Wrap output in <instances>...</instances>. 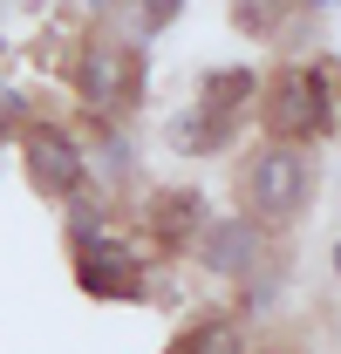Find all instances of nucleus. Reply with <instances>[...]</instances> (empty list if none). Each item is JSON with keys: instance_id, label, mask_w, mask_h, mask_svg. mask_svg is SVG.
<instances>
[{"instance_id": "nucleus-1", "label": "nucleus", "mask_w": 341, "mask_h": 354, "mask_svg": "<svg viewBox=\"0 0 341 354\" xmlns=\"http://www.w3.org/2000/svg\"><path fill=\"white\" fill-rule=\"evenodd\" d=\"M314 150L307 143H259L239 157L232 177V198H239V218H253L259 232H280L314 205Z\"/></svg>"}, {"instance_id": "nucleus-2", "label": "nucleus", "mask_w": 341, "mask_h": 354, "mask_svg": "<svg viewBox=\"0 0 341 354\" xmlns=\"http://www.w3.org/2000/svg\"><path fill=\"white\" fill-rule=\"evenodd\" d=\"M259 130L266 143H321L341 130V95L328 62H287L273 82H259Z\"/></svg>"}, {"instance_id": "nucleus-3", "label": "nucleus", "mask_w": 341, "mask_h": 354, "mask_svg": "<svg viewBox=\"0 0 341 354\" xmlns=\"http://www.w3.org/2000/svg\"><path fill=\"white\" fill-rule=\"evenodd\" d=\"M21 171L28 184L42 191V198H69V191H82L89 184V150L76 130H62V123H48V116H28L21 123Z\"/></svg>"}, {"instance_id": "nucleus-4", "label": "nucleus", "mask_w": 341, "mask_h": 354, "mask_svg": "<svg viewBox=\"0 0 341 354\" xmlns=\"http://www.w3.org/2000/svg\"><path fill=\"white\" fill-rule=\"evenodd\" d=\"M69 82H76V95L89 102V116H116V109H130L137 102V62H130L116 41H89L76 62H69Z\"/></svg>"}, {"instance_id": "nucleus-5", "label": "nucleus", "mask_w": 341, "mask_h": 354, "mask_svg": "<svg viewBox=\"0 0 341 354\" xmlns=\"http://www.w3.org/2000/svg\"><path fill=\"white\" fill-rule=\"evenodd\" d=\"M273 232H259L253 218H212L198 239H191V259H198V272H212V279H246L273 245H266Z\"/></svg>"}, {"instance_id": "nucleus-6", "label": "nucleus", "mask_w": 341, "mask_h": 354, "mask_svg": "<svg viewBox=\"0 0 341 354\" xmlns=\"http://www.w3.org/2000/svg\"><path fill=\"white\" fill-rule=\"evenodd\" d=\"M76 286H82L89 300H143V266L130 252L123 239H89L76 245Z\"/></svg>"}, {"instance_id": "nucleus-7", "label": "nucleus", "mask_w": 341, "mask_h": 354, "mask_svg": "<svg viewBox=\"0 0 341 354\" xmlns=\"http://www.w3.org/2000/svg\"><path fill=\"white\" fill-rule=\"evenodd\" d=\"M143 225H150V239H157L164 252H184V245L212 225V205H205L198 184H157V191L143 198Z\"/></svg>"}, {"instance_id": "nucleus-8", "label": "nucleus", "mask_w": 341, "mask_h": 354, "mask_svg": "<svg viewBox=\"0 0 341 354\" xmlns=\"http://www.w3.org/2000/svg\"><path fill=\"white\" fill-rule=\"evenodd\" d=\"M232 136H239V116H218L205 102H191V109H177L164 123V143L177 157H218V150H232Z\"/></svg>"}, {"instance_id": "nucleus-9", "label": "nucleus", "mask_w": 341, "mask_h": 354, "mask_svg": "<svg viewBox=\"0 0 341 354\" xmlns=\"http://www.w3.org/2000/svg\"><path fill=\"white\" fill-rule=\"evenodd\" d=\"M198 102L218 116H246L259 102V68H205L198 75Z\"/></svg>"}, {"instance_id": "nucleus-10", "label": "nucleus", "mask_w": 341, "mask_h": 354, "mask_svg": "<svg viewBox=\"0 0 341 354\" xmlns=\"http://www.w3.org/2000/svg\"><path fill=\"white\" fill-rule=\"evenodd\" d=\"M170 354H246V341H239V320H225V313H198V320L170 341Z\"/></svg>"}, {"instance_id": "nucleus-11", "label": "nucleus", "mask_w": 341, "mask_h": 354, "mask_svg": "<svg viewBox=\"0 0 341 354\" xmlns=\"http://www.w3.org/2000/svg\"><path fill=\"white\" fill-rule=\"evenodd\" d=\"M62 225H69V245H89V239H103L110 232V205H103V191H69L62 198Z\"/></svg>"}, {"instance_id": "nucleus-12", "label": "nucleus", "mask_w": 341, "mask_h": 354, "mask_svg": "<svg viewBox=\"0 0 341 354\" xmlns=\"http://www.w3.org/2000/svg\"><path fill=\"white\" fill-rule=\"evenodd\" d=\"M280 286H287V266L266 252V259L239 279V307H246V313H273V307H280Z\"/></svg>"}, {"instance_id": "nucleus-13", "label": "nucleus", "mask_w": 341, "mask_h": 354, "mask_svg": "<svg viewBox=\"0 0 341 354\" xmlns=\"http://www.w3.org/2000/svg\"><path fill=\"white\" fill-rule=\"evenodd\" d=\"M287 14L294 7H280V0H232V28L253 35V41H280L287 35Z\"/></svg>"}, {"instance_id": "nucleus-14", "label": "nucleus", "mask_w": 341, "mask_h": 354, "mask_svg": "<svg viewBox=\"0 0 341 354\" xmlns=\"http://www.w3.org/2000/svg\"><path fill=\"white\" fill-rule=\"evenodd\" d=\"M177 14H184V0H130V21H137V35H143V41H150V35H164Z\"/></svg>"}, {"instance_id": "nucleus-15", "label": "nucleus", "mask_w": 341, "mask_h": 354, "mask_svg": "<svg viewBox=\"0 0 341 354\" xmlns=\"http://www.w3.org/2000/svg\"><path fill=\"white\" fill-rule=\"evenodd\" d=\"M328 272H335V286H341V232H335V245H328Z\"/></svg>"}, {"instance_id": "nucleus-16", "label": "nucleus", "mask_w": 341, "mask_h": 354, "mask_svg": "<svg viewBox=\"0 0 341 354\" xmlns=\"http://www.w3.org/2000/svg\"><path fill=\"white\" fill-rule=\"evenodd\" d=\"M321 7H335V0H300V14H321Z\"/></svg>"}, {"instance_id": "nucleus-17", "label": "nucleus", "mask_w": 341, "mask_h": 354, "mask_svg": "<svg viewBox=\"0 0 341 354\" xmlns=\"http://www.w3.org/2000/svg\"><path fill=\"white\" fill-rule=\"evenodd\" d=\"M89 7H103V0H89Z\"/></svg>"}]
</instances>
